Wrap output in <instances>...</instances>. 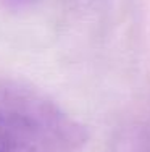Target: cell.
<instances>
[{"mask_svg": "<svg viewBox=\"0 0 150 152\" xmlns=\"http://www.w3.org/2000/svg\"><path fill=\"white\" fill-rule=\"evenodd\" d=\"M3 2L10 7H24V5H28V3H31L33 0H3Z\"/></svg>", "mask_w": 150, "mask_h": 152, "instance_id": "7a4b0ae2", "label": "cell"}, {"mask_svg": "<svg viewBox=\"0 0 150 152\" xmlns=\"http://www.w3.org/2000/svg\"><path fill=\"white\" fill-rule=\"evenodd\" d=\"M87 128L44 92L0 78V152H79Z\"/></svg>", "mask_w": 150, "mask_h": 152, "instance_id": "6da1fadb", "label": "cell"}]
</instances>
